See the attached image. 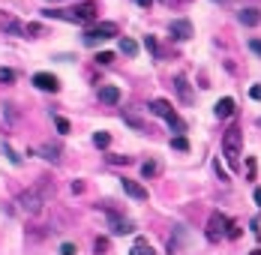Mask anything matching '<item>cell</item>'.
Wrapping results in <instances>:
<instances>
[{
  "mask_svg": "<svg viewBox=\"0 0 261 255\" xmlns=\"http://www.w3.org/2000/svg\"><path fill=\"white\" fill-rule=\"evenodd\" d=\"M240 144H243V132L237 126H231L222 135V156H225L231 171H240Z\"/></svg>",
  "mask_w": 261,
  "mask_h": 255,
  "instance_id": "1",
  "label": "cell"
},
{
  "mask_svg": "<svg viewBox=\"0 0 261 255\" xmlns=\"http://www.w3.org/2000/svg\"><path fill=\"white\" fill-rule=\"evenodd\" d=\"M54 192V186H48V183H39L36 189H27V192H21L18 195V204H21V210L24 213H39L42 210V204H45V198Z\"/></svg>",
  "mask_w": 261,
  "mask_h": 255,
  "instance_id": "2",
  "label": "cell"
},
{
  "mask_svg": "<svg viewBox=\"0 0 261 255\" xmlns=\"http://www.w3.org/2000/svg\"><path fill=\"white\" fill-rule=\"evenodd\" d=\"M111 36H117V24L114 21H102V24H93L84 33V45H96V42L111 39Z\"/></svg>",
  "mask_w": 261,
  "mask_h": 255,
  "instance_id": "3",
  "label": "cell"
},
{
  "mask_svg": "<svg viewBox=\"0 0 261 255\" xmlns=\"http://www.w3.org/2000/svg\"><path fill=\"white\" fill-rule=\"evenodd\" d=\"M228 225H231V219L225 216V213H219V210H213L210 219H207V240H213V243H216L219 237H225Z\"/></svg>",
  "mask_w": 261,
  "mask_h": 255,
  "instance_id": "4",
  "label": "cell"
},
{
  "mask_svg": "<svg viewBox=\"0 0 261 255\" xmlns=\"http://www.w3.org/2000/svg\"><path fill=\"white\" fill-rule=\"evenodd\" d=\"M168 33H171V39H177V42H186L189 36H192V24H189L186 18H174L168 24Z\"/></svg>",
  "mask_w": 261,
  "mask_h": 255,
  "instance_id": "5",
  "label": "cell"
},
{
  "mask_svg": "<svg viewBox=\"0 0 261 255\" xmlns=\"http://www.w3.org/2000/svg\"><path fill=\"white\" fill-rule=\"evenodd\" d=\"M33 84H36L39 90H45V93H57L60 90L57 75H51V72H36V75H33Z\"/></svg>",
  "mask_w": 261,
  "mask_h": 255,
  "instance_id": "6",
  "label": "cell"
},
{
  "mask_svg": "<svg viewBox=\"0 0 261 255\" xmlns=\"http://www.w3.org/2000/svg\"><path fill=\"white\" fill-rule=\"evenodd\" d=\"M108 225H111V234H132L135 225L129 222V219L117 216V213H108Z\"/></svg>",
  "mask_w": 261,
  "mask_h": 255,
  "instance_id": "7",
  "label": "cell"
},
{
  "mask_svg": "<svg viewBox=\"0 0 261 255\" xmlns=\"http://www.w3.org/2000/svg\"><path fill=\"white\" fill-rule=\"evenodd\" d=\"M99 102L102 105H117L120 102V87H114V84H102L99 87Z\"/></svg>",
  "mask_w": 261,
  "mask_h": 255,
  "instance_id": "8",
  "label": "cell"
},
{
  "mask_svg": "<svg viewBox=\"0 0 261 255\" xmlns=\"http://www.w3.org/2000/svg\"><path fill=\"white\" fill-rule=\"evenodd\" d=\"M213 114L219 117V120H225V117H231L234 114V99L231 96H222L216 105H213Z\"/></svg>",
  "mask_w": 261,
  "mask_h": 255,
  "instance_id": "9",
  "label": "cell"
},
{
  "mask_svg": "<svg viewBox=\"0 0 261 255\" xmlns=\"http://www.w3.org/2000/svg\"><path fill=\"white\" fill-rule=\"evenodd\" d=\"M237 21H240L243 27H258V24H261V12H258V9H240V12H237Z\"/></svg>",
  "mask_w": 261,
  "mask_h": 255,
  "instance_id": "10",
  "label": "cell"
},
{
  "mask_svg": "<svg viewBox=\"0 0 261 255\" xmlns=\"http://www.w3.org/2000/svg\"><path fill=\"white\" fill-rule=\"evenodd\" d=\"M174 87H177V96H180V102H192V87H189V78L186 75H177L174 78Z\"/></svg>",
  "mask_w": 261,
  "mask_h": 255,
  "instance_id": "11",
  "label": "cell"
},
{
  "mask_svg": "<svg viewBox=\"0 0 261 255\" xmlns=\"http://www.w3.org/2000/svg\"><path fill=\"white\" fill-rule=\"evenodd\" d=\"M162 120L168 123V129H171V132H177V135H183V132H186V120H183V117H180L177 111H174V108L162 117Z\"/></svg>",
  "mask_w": 261,
  "mask_h": 255,
  "instance_id": "12",
  "label": "cell"
},
{
  "mask_svg": "<svg viewBox=\"0 0 261 255\" xmlns=\"http://www.w3.org/2000/svg\"><path fill=\"white\" fill-rule=\"evenodd\" d=\"M123 192L129 198H135V201H147V189L141 183H135V180H123Z\"/></svg>",
  "mask_w": 261,
  "mask_h": 255,
  "instance_id": "13",
  "label": "cell"
},
{
  "mask_svg": "<svg viewBox=\"0 0 261 255\" xmlns=\"http://www.w3.org/2000/svg\"><path fill=\"white\" fill-rule=\"evenodd\" d=\"M159 171H162V168H159V162H156V159L141 162V177H144V180H150V177H159Z\"/></svg>",
  "mask_w": 261,
  "mask_h": 255,
  "instance_id": "14",
  "label": "cell"
},
{
  "mask_svg": "<svg viewBox=\"0 0 261 255\" xmlns=\"http://www.w3.org/2000/svg\"><path fill=\"white\" fill-rule=\"evenodd\" d=\"M129 255H153V246L144 240V237H135V243H132Z\"/></svg>",
  "mask_w": 261,
  "mask_h": 255,
  "instance_id": "15",
  "label": "cell"
},
{
  "mask_svg": "<svg viewBox=\"0 0 261 255\" xmlns=\"http://www.w3.org/2000/svg\"><path fill=\"white\" fill-rule=\"evenodd\" d=\"M39 153H42V159H48V162H60V147L57 144H42Z\"/></svg>",
  "mask_w": 261,
  "mask_h": 255,
  "instance_id": "16",
  "label": "cell"
},
{
  "mask_svg": "<svg viewBox=\"0 0 261 255\" xmlns=\"http://www.w3.org/2000/svg\"><path fill=\"white\" fill-rule=\"evenodd\" d=\"M150 111H153L156 117H165V114L171 111V105H168V99H153V102H150Z\"/></svg>",
  "mask_w": 261,
  "mask_h": 255,
  "instance_id": "17",
  "label": "cell"
},
{
  "mask_svg": "<svg viewBox=\"0 0 261 255\" xmlns=\"http://www.w3.org/2000/svg\"><path fill=\"white\" fill-rule=\"evenodd\" d=\"M123 120H126L135 132H144V129H147V126H144V120H141V117H135L132 111H123Z\"/></svg>",
  "mask_w": 261,
  "mask_h": 255,
  "instance_id": "18",
  "label": "cell"
},
{
  "mask_svg": "<svg viewBox=\"0 0 261 255\" xmlns=\"http://www.w3.org/2000/svg\"><path fill=\"white\" fill-rule=\"evenodd\" d=\"M120 51H123L126 57H135V54H138V42H132V39H126V36H120Z\"/></svg>",
  "mask_w": 261,
  "mask_h": 255,
  "instance_id": "19",
  "label": "cell"
},
{
  "mask_svg": "<svg viewBox=\"0 0 261 255\" xmlns=\"http://www.w3.org/2000/svg\"><path fill=\"white\" fill-rule=\"evenodd\" d=\"M15 78H18V72L9 69V66H0V84H12Z\"/></svg>",
  "mask_w": 261,
  "mask_h": 255,
  "instance_id": "20",
  "label": "cell"
},
{
  "mask_svg": "<svg viewBox=\"0 0 261 255\" xmlns=\"http://www.w3.org/2000/svg\"><path fill=\"white\" fill-rule=\"evenodd\" d=\"M93 144L105 150V147L111 144V135H108V132H93Z\"/></svg>",
  "mask_w": 261,
  "mask_h": 255,
  "instance_id": "21",
  "label": "cell"
},
{
  "mask_svg": "<svg viewBox=\"0 0 261 255\" xmlns=\"http://www.w3.org/2000/svg\"><path fill=\"white\" fill-rule=\"evenodd\" d=\"M171 147L180 150V153H186V150H189V141L183 138V135H174V138H171Z\"/></svg>",
  "mask_w": 261,
  "mask_h": 255,
  "instance_id": "22",
  "label": "cell"
},
{
  "mask_svg": "<svg viewBox=\"0 0 261 255\" xmlns=\"http://www.w3.org/2000/svg\"><path fill=\"white\" fill-rule=\"evenodd\" d=\"M54 126H57V132H60V135L72 132V126H69V120H66V117H54Z\"/></svg>",
  "mask_w": 261,
  "mask_h": 255,
  "instance_id": "23",
  "label": "cell"
},
{
  "mask_svg": "<svg viewBox=\"0 0 261 255\" xmlns=\"http://www.w3.org/2000/svg\"><path fill=\"white\" fill-rule=\"evenodd\" d=\"M3 153H6V159H9L12 165H21V156H18V153H15L9 144H3Z\"/></svg>",
  "mask_w": 261,
  "mask_h": 255,
  "instance_id": "24",
  "label": "cell"
},
{
  "mask_svg": "<svg viewBox=\"0 0 261 255\" xmlns=\"http://www.w3.org/2000/svg\"><path fill=\"white\" fill-rule=\"evenodd\" d=\"M96 63H102V66H108V63H114V54H111V51H102V54L96 57Z\"/></svg>",
  "mask_w": 261,
  "mask_h": 255,
  "instance_id": "25",
  "label": "cell"
},
{
  "mask_svg": "<svg viewBox=\"0 0 261 255\" xmlns=\"http://www.w3.org/2000/svg\"><path fill=\"white\" fill-rule=\"evenodd\" d=\"M144 48L150 51V54H159V48H156V39H153V36H144Z\"/></svg>",
  "mask_w": 261,
  "mask_h": 255,
  "instance_id": "26",
  "label": "cell"
},
{
  "mask_svg": "<svg viewBox=\"0 0 261 255\" xmlns=\"http://www.w3.org/2000/svg\"><path fill=\"white\" fill-rule=\"evenodd\" d=\"M246 177H249V180H255V159H252V156L246 159Z\"/></svg>",
  "mask_w": 261,
  "mask_h": 255,
  "instance_id": "27",
  "label": "cell"
},
{
  "mask_svg": "<svg viewBox=\"0 0 261 255\" xmlns=\"http://www.w3.org/2000/svg\"><path fill=\"white\" fill-rule=\"evenodd\" d=\"M249 96L261 102V84H252V87H249Z\"/></svg>",
  "mask_w": 261,
  "mask_h": 255,
  "instance_id": "28",
  "label": "cell"
},
{
  "mask_svg": "<svg viewBox=\"0 0 261 255\" xmlns=\"http://www.w3.org/2000/svg\"><path fill=\"white\" fill-rule=\"evenodd\" d=\"M249 48H252V51H255V54L261 57V39H249Z\"/></svg>",
  "mask_w": 261,
  "mask_h": 255,
  "instance_id": "29",
  "label": "cell"
},
{
  "mask_svg": "<svg viewBox=\"0 0 261 255\" xmlns=\"http://www.w3.org/2000/svg\"><path fill=\"white\" fill-rule=\"evenodd\" d=\"M60 252H63V255H75V246H72V243H63Z\"/></svg>",
  "mask_w": 261,
  "mask_h": 255,
  "instance_id": "30",
  "label": "cell"
},
{
  "mask_svg": "<svg viewBox=\"0 0 261 255\" xmlns=\"http://www.w3.org/2000/svg\"><path fill=\"white\" fill-rule=\"evenodd\" d=\"M114 165H129V156H111Z\"/></svg>",
  "mask_w": 261,
  "mask_h": 255,
  "instance_id": "31",
  "label": "cell"
},
{
  "mask_svg": "<svg viewBox=\"0 0 261 255\" xmlns=\"http://www.w3.org/2000/svg\"><path fill=\"white\" fill-rule=\"evenodd\" d=\"M216 174H219V180H228V171H225V168L216 162Z\"/></svg>",
  "mask_w": 261,
  "mask_h": 255,
  "instance_id": "32",
  "label": "cell"
},
{
  "mask_svg": "<svg viewBox=\"0 0 261 255\" xmlns=\"http://www.w3.org/2000/svg\"><path fill=\"white\" fill-rule=\"evenodd\" d=\"M135 3H138V6H144V9H150V6H153V0H135Z\"/></svg>",
  "mask_w": 261,
  "mask_h": 255,
  "instance_id": "33",
  "label": "cell"
},
{
  "mask_svg": "<svg viewBox=\"0 0 261 255\" xmlns=\"http://www.w3.org/2000/svg\"><path fill=\"white\" fill-rule=\"evenodd\" d=\"M252 198H255V204L261 207V189H255V192H252Z\"/></svg>",
  "mask_w": 261,
  "mask_h": 255,
  "instance_id": "34",
  "label": "cell"
},
{
  "mask_svg": "<svg viewBox=\"0 0 261 255\" xmlns=\"http://www.w3.org/2000/svg\"><path fill=\"white\" fill-rule=\"evenodd\" d=\"M249 255H261V249H252V252H249Z\"/></svg>",
  "mask_w": 261,
  "mask_h": 255,
  "instance_id": "35",
  "label": "cell"
}]
</instances>
